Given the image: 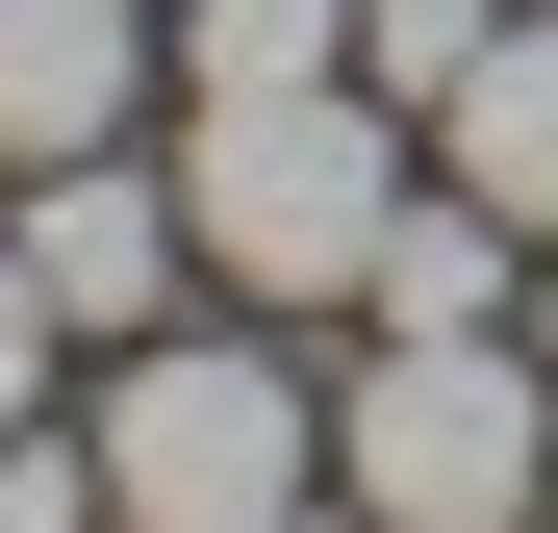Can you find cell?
<instances>
[{"label":"cell","mask_w":558,"mask_h":533,"mask_svg":"<svg viewBox=\"0 0 558 533\" xmlns=\"http://www.w3.org/2000/svg\"><path fill=\"white\" fill-rule=\"evenodd\" d=\"M330 483L381 508V533H533L558 483V355L533 330H381L330 381Z\"/></svg>","instance_id":"cell-3"},{"label":"cell","mask_w":558,"mask_h":533,"mask_svg":"<svg viewBox=\"0 0 558 533\" xmlns=\"http://www.w3.org/2000/svg\"><path fill=\"white\" fill-rule=\"evenodd\" d=\"M533 533H558V483H533Z\"/></svg>","instance_id":"cell-13"},{"label":"cell","mask_w":558,"mask_h":533,"mask_svg":"<svg viewBox=\"0 0 558 533\" xmlns=\"http://www.w3.org/2000/svg\"><path fill=\"white\" fill-rule=\"evenodd\" d=\"M51 355H76V330H51V280H26V229H0V432L51 407Z\"/></svg>","instance_id":"cell-11"},{"label":"cell","mask_w":558,"mask_h":533,"mask_svg":"<svg viewBox=\"0 0 558 533\" xmlns=\"http://www.w3.org/2000/svg\"><path fill=\"white\" fill-rule=\"evenodd\" d=\"M381 330H533V229L508 204H457V178H407V229H381V280H355Z\"/></svg>","instance_id":"cell-7"},{"label":"cell","mask_w":558,"mask_h":533,"mask_svg":"<svg viewBox=\"0 0 558 533\" xmlns=\"http://www.w3.org/2000/svg\"><path fill=\"white\" fill-rule=\"evenodd\" d=\"M483 26H508V0H355V76H381V102L432 128V102H457V51H483Z\"/></svg>","instance_id":"cell-9"},{"label":"cell","mask_w":558,"mask_h":533,"mask_svg":"<svg viewBox=\"0 0 558 533\" xmlns=\"http://www.w3.org/2000/svg\"><path fill=\"white\" fill-rule=\"evenodd\" d=\"M153 0H0V178H51V153H128V102H153Z\"/></svg>","instance_id":"cell-5"},{"label":"cell","mask_w":558,"mask_h":533,"mask_svg":"<svg viewBox=\"0 0 558 533\" xmlns=\"http://www.w3.org/2000/svg\"><path fill=\"white\" fill-rule=\"evenodd\" d=\"M533 355H558V254H533Z\"/></svg>","instance_id":"cell-12"},{"label":"cell","mask_w":558,"mask_h":533,"mask_svg":"<svg viewBox=\"0 0 558 533\" xmlns=\"http://www.w3.org/2000/svg\"><path fill=\"white\" fill-rule=\"evenodd\" d=\"M76 458H102V533H279V508H330V381L254 330H128Z\"/></svg>","instance_id":"cell-2"},{"label":"cell","mask_w":558,"mask_h":533,"mask_svg":"<svg viewBox=\"0 0 558 533\" xmlns=\"http://www.w3.org/2000/svg\"><path fill=\"white\" fill-rule=\"evenodd\" d=\"M432 128L381 102V76H279V102H178V229H204L229 305H355L407 229Z\"/></svg>","instance_id":"cell-1"},{"label":"cell","mask_w":558,"mask_h":533,"mask_svg":"<svg viewBox=\"0 0 558 533\" xmlns=\"http://www.w3.org/2000/svg\"><path fill=\"white\" fill-rule=\"evenodd\" d=\"M0 533H102V458H76V432L26 407V432H0Z\"/></svg>","instance_id":"cell-10"},{"label":"cell","mask_w":558,"mask_h":533,"mask_svg":"<svg viewBox=\"0 0 558 533\" xmlns=\"http://www.w3.org/2000/svg\"><path fill=\"white\" fill-rule=\"evenodd\" d=\"M279 76H355V0H178V102H279Z\"/></svg>","instance_id":"cell-8"},{"label":"cell","mask_w":558,"mask_h":533,"mask_svg":"<svg viewBox=\"0 0 558 533\" xmlns=\"http://www.w3.org/2000/svg\"><path fill=\"white\" fill-rule=\"evenodd\" d=\"M432 178H457V204H508V229L558 254V26H533V0H508L483 51H457V102H432Z\"/></svg>","instance_id":"cell-6"},{"label":"cell","mask_w":558,"mask_h":533,"mask_svg":"<svg viewBox=\"0 0 558 533\" xmlns=\"http://www.w3.org/2000/svg\"><path fill=\"white\" fill-rule=\"evenodd\" d=\"M178 254H204V229H178V153H51V178H26V280H51L76 355H128V330L178 305Z\"/></svg>","instance_id":"cell-4"}]
</instances>
